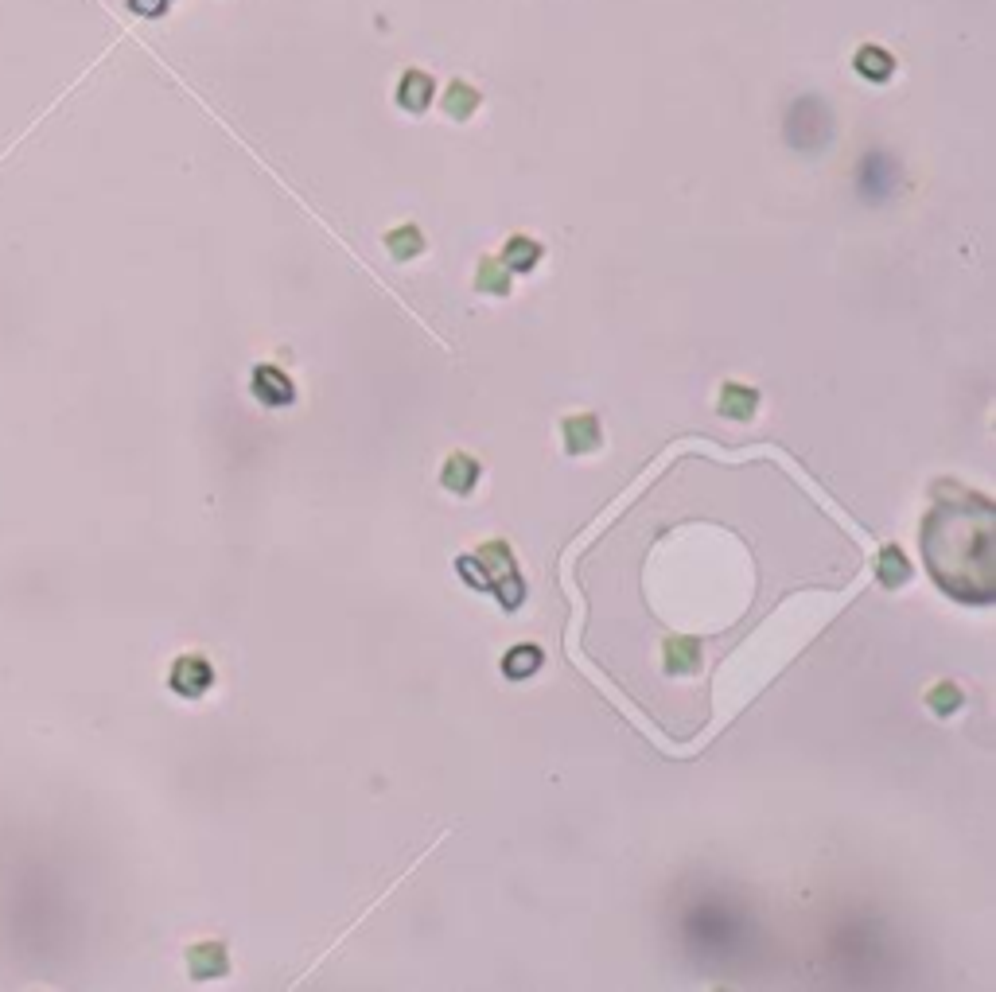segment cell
<instances>
[{"mask_svg": "<svg viewBox=\"0 0 996 992\" xmlns=\"http://www.w3.org/2000/svg\"><path fill=\"white\" fill-rule=\"evenodd\" d=\"M685 938L697 954L705 957H728L732 950H740L744 938V922L736 911L720 907V903H697L685 919Z\"/></svg>", "mask_w": 996, "mask_h": 992, "instance_id": "obj_1", "label": "cell"}, {"mask_svg": "<svg viewBox=\"0 0 996 992\" xmlns=\"http://www.w3.org/2000/svg\"><path fill=\"white\" fill-rule=\"evenodd\" d=\"M214 681V670L207 658H199V654H187V658H179L176 666H172V689H176L179 697H199V693H207Z\"/></svg>", "mask_w": 996, "mask_h": 992, "instance_id": "obj_2", "label": "cell"}, {"mask_svg": "<svg viewBox=\"0 0 996 992\" xmlns=\"http://www.w3.org/2000/svg\"><path fill=\"white\" fill-rule=\"evenodd\" d=\"M253 397L261 401V405H288L296 390H292V382H288L285 370H277V366H257L253 370Z\"/></svg>", "mask_w": 996, "mask_h": 992, "instance_id": "obj_3", "label": "cell"}, {"mask_svg": "<svg viewBox=\"0 0 996 992\" xmlns=\"http://www.w3.org/2000/svg\"><path fill=\"white\" fill-rule=\"evenodd\" d=\"M853 67L860 78H868V82H888L891 74H895V59H891L884 47H860L853 59Z\"/></svg>", "mask_w": 996, "mask_h": 992, "instance_id": "obj_4", "label": "cell"}, {"mask_svg": "<svg viewBox=\"0 0 996 992\" xmlns=\"http://www.w3.org/2000/svg\"><path fill=\"white\" fill-rule=\"evenodd\" d=\"M397 102H401V109H413V113L428 109V102H432V78L425 71H405L401 86H397Z\"/></svg>", "mask_w": 996, "mask_h": 992, "instance_id": "obj_5", "label": "cell"}, {"mask_svg": "<svg viewBox=\"0 0 996 992\" xmlns=\"http://www.w3.org/2000/svg\"><path fill=\"white\" fill-rule=\"evenodd\" d=\"M475 475H479V463L467 460L463 452H456L452 460L444 463V475H440V479H444V487H448V491H456V495H467V491L475 487Z\"/></svg>", "mask_w": 996, "mask_h": 992, "instance_id": "obj_6", "label": "cell"}, {"mask_svg": "<svg viewBox=\"0 0 996 992\" xmlns=\"http://www.w3.org/2000/svg\"><path fill=\"white\" fill-rule=\"evenodd\" d=\"M479 106V90L475 86H467V82H452L448 86V94H444V113L452 117V121H467L471 113Z\"/></svg>", "mask_w": 996, "mask_h": 992, "instance_id": "obj_7", "label": "cell"}, {"mask_svg": "<svg viewBox=\"0 0 996 992\" xmlns=\"http://www.w3.org/2000/svg\"><path fill=\"white\" fill-rule=\"evenodd\" d=\"M537 257H541V246L530 242V238H510L506 249H502V265L514 269V273H530L537 265Z\"/></svg>", "mask_w": 996, "mask_h": 992, "instance_id": "obj_8", "label": "cell"}, {"mask_svg": "<svg viewBox=\"0 0 996 992\" xmlns=\"http://www.w3.org/2000/svg\"><path fill=\"white\" fill-rule=\"evenodd\" d=\"M537 666H541V650H537V646H514V650L506 654V662H502V674L518 681V677L534 674Z\"/></svg>", "mask_w": 996, "mask_h": 992, "instance_id": "obj_9", "label": "cell"}, {"mask_svg": "<svg viewBox=\"0 0 996 992\" xmlns=\"http://www.w3.org/2000/svg\"><path fill=\"white\" fill-rule=\"evenodd\" d=\"M506 273H510V269L502 265V257H487V261L479 265V273H475V284H479L483 292H498V296H502V292L510 288V277H506Z\"/></svg>", "mask_w": 996, "mask_h": 992, "instance_id": "obj_10", "label": "cell"}, {"mask_svg": "<svg viewBox=\"0 0 996 992\" xmlns=\"http://www.w3.org/2000/svg\"><path fill=\"white\" fill-rule=\"evenodd\" d=\"M187 961H191V973L195 977H214V973H222L226 969V957H222V950L218 946H195L191 954H187Z\"/></svg>", "mask_w": 996, "mask_h": 992, "instance_id": "obj_11", "label": "cell"}, {"mask_svg": "<svg viewBox=\"0 0 996 992\" xmlns=\"http://www.w3.org/2000/svg\"><path fill=\"white\" fill-rule=\"evenodd\" d=\"M386 246L393 249V257H417L421 249H425V238H421V230L417 226H401V230H393V234H386Z\"/></svg>", "mask_w": 996, "mask_h": 992, "instance_id": "obj_12", "label": "cell"}, {"mask_svg": "<svg viewBox=\"0 0 996 992\" xmlns=\"http://www.w3.org/2000/svg\"><path fill=\"white\" fill-rule=\"evenodd\" d=\"M565 432H569V448H572V452H588V448L596 444V436H600V428H596V421H592V417H576V421H569V425H565Z\"/></svg>", "mask_w": 996, "mask_h": 992, "instance_id": "obj_13", "label": "cell"}, {"mask_svg": "<svg viewBox=\"0 0 996 992\" xmlns=\"http://www.w3.org/2000/svg\"><path fill=\"white\" fill-rule=\"evenodd\" d=\"M880 580L888 584V588H895V584H903L907 580V561H903V553L899 549H884L880 553Z\"/></svg>", "mask_w": 996, "mask_h": 992, "instance_id": "obj_14", "label": "cell"}, {"mask_svg": "<svg viewBox=\"0 0 996 992\" xmlns=\"http://www.w3.org/2000/svg\"><path fill=\"white\" fill-rule=\"evenodd\" d=\"M751 405H755V393L744 390V386H728V390H724V413H732V417H751Z\"/></svg>", "mask_w": 996, "mask_h": 992, "instance_id": "obj_15", "label": "cell"}, {"mask_svg": "<svg viewBox=\"0 0 996 992\" xmlns=\"http://www.w3.org/2000/svg\"><path fill=\"white\" fill-rule=\"evenodd\" d=\"M961 705V693L954 685H938L934 693H930V709L934 712H954Z\"/></svg>", "mask_w": 996, "mask_h": 992, "instance_id": "obj_16", "label": "cell"}, {"mask_svg": "<svg viewBox=\"0 0 996 992\" xmlns=\"http://www.w3.org/2000/svg\"><path fill=\"white\" fill-rule=\"evenodd\" d=\"M129 8H133V12H141V16H164L168 0H129Z\"/></svg>", "mask_w": 996, "mask_h": 992, "instance_id": "obj_17", "label": "cell"}]
</instances>
